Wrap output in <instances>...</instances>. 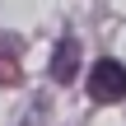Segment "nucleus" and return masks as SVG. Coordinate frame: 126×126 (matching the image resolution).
I'll return each instance as SVG.
<instances>
[{"mask_svg": "<svg viewBox=\"0 0 126 126\" xmlns=\"http://www.w3.org/2000/svg\"><path fill=\"white\" fill-rule=\"evenodd\" d=\"M89 98L94 103H122L126 98V65L103 56L94 70H89Z\"/></svg>", "mask_w": 126, "mask_h": 126, "instance_id": "f257e3e1", "label": "nucleus"}, {"mask_svg": "<svg viewBox=\"0 0 126 126\" xmlns=\"http://www.w3.org/2000/svg\"><path fill=\"white\" fill-rule=\"evenodd\" d=\"M75 70H79V42H75V37H61L56 51H51V79H56V84H70Z\"/></svg>", "mask_w": 126, "mask_h": 126, "instance_id": "f03ea898", "label": "nucleus"}]
</instances>
